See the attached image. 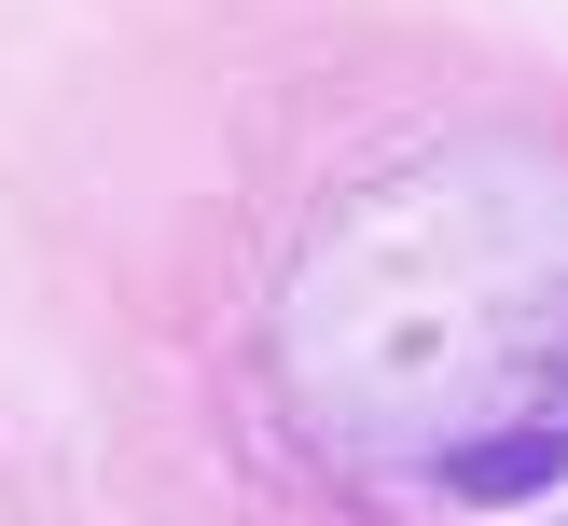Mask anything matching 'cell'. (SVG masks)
Instances as JSON below:
<instances>
[{
	"mask_svg": "<svg viewBox=\"0 0 568 526\" xmlns=\"http://www.w3.org/2000/svg\"><path fill=\"white\" fill-rule=\"evenodd\" d=\"M277 415L375 526H568V153L361 181L277 277Z\"/></svg>",
	"mask_w": 568,
	"mask_h": 526,
	"instance_id": "1",
	"label": "cell"
}]
</instances>
